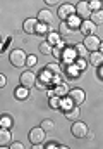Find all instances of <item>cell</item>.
Returning a JSON list of instances; mask_svg holds the SVG:
<instances>
[{
  "label": "cell",
  "instance_id": "19",
  "mask_svg": "<svg viewBox=\"0 0 103 149\" xmlns=\"http://www.w3.org/2000/svg\"><path fill=\"white\" fill-rule=\"evenodd\" d=\"M74 52H76V56H79V57H88V56H89V50L84 47V43H77V45L74 47Z\"/></svg>",
  "mask_w": 103,
  "mask_h": 149
},
{
  "label": "cell",
  "instance_id": "3",
  "mask_svg": "<svg viewBox=\"0 0 103 149\" xmlns=\"http://www.w3.org/2000/svg\"><path fill=\"white\" fill-rule=\"evenodd\" d=\"M45 130L41 128V127H34L29 130V141H31V144H33L34 148H41V144L45 142Z\"/></svg>",
  "mask_w": 103,
  "mask_h": 149
},
{
  "label": "cell",
  "instance_id": "13",
  "mask_svg": "<svg viewBox=\"0 0 103 149\" xmlns=\"http://www.w3.org/2000/svg\"><path fill=\"white\" fill-rule=\"evenodd\" d=\"M88 59H89V64H93V66H102V64H103V54L100 52V50L89 52Z\"/></svg>",
  "mask_w": 103,
  "mask_h": 149
},
{
  "label": "cell",
  "instance_id": "26",
  "mask_svg": "<svg viewBox=\"0 0 103 149\" xmlns=\"http://www.w3.org/2000/svg\"><path fill=\"white\" fill-rule=\"evenodd\" d=\"M60 99H62V97H59V95H52V97H50V101H48V104H50V108H55V109H60Z\"/></svg>",
  "mask_w": 103,
  "mask_h": 149
},
{
  "label": "cell",
  "instance_id": "8",
  "mask_svg": "<svg viewBox=\"0 0 103 149\" xmlns=\"http://www.w3.org/2000/svg\"><path fill=\"white\" fill-rule=\"evenodd\" d=\"M19 81H21V85L23 87H28V88H31L36 85V74L33 71H24V73L19 76Z\"/></svg>",
  "mask_w": 103,
  "mask_h": 149
},
{
  "label": "cell",
  "instance_id": "16",
  "mask_svg": "<svg viewBox=\"0 0 103 149\" xmlns=\"http://www.w3.org/2000/svg\"><path fill=\"white\" fill-rule=\"evenodd\" d=\"M14 95L19 99V101H26V99H29V88L28 87H19V88H16V92H14Z\"/></svg>",
  "mask_w": 103,
  "mask_h": 149
},
{
  "label": "cell",
  "instance_id": "9",
  "mask_svg": "<svg viewBox=\"0 0 103 149\" xmlns=\"http://www.w3.org/2000/svg\"><path fill=\"white\" fill-rule=\"evenodd\" d=\"M79 31L86 37V35H95L96 31V24L91 21V19H83L81 21V26H79Z\"/></svg>",
  "mask_w": 103,
  "mask_h": 149
},
{
  "label": "cell",
  "instance_id": "37",
  "mask_svg": "<svg viewBox=\"0 0 103 149\" xmlns=\"http://www.w3.org/2000/svg\"><path fill=\"white\" fill-rule=\"evenodd\" d=\"M100 78H102V80H103V64H102V66H100Z\"/></svg>",
  "mask_w": 103,
  "mask_h": 149
},
{
  "label": "cell",
  "instance_id": "11",
  "mask_svg": "<svg viewBox=\"0 0 103 149\" xmlns=\"http://www.w3.org/2000/svg\"><path fill=\"white\" fill-rule=\"evenodd\" d=\"M36 24H38V19L36 17H28L23 23V28H24V31L28 35H33V33H36Z\"/></svg>",
  "mask_w": 103,
  "mask_h": 149
},
{
  "label": "cell",
  "instance_id": "17",
  "mask_svg": "<svg viewBox=\"0 0 103 149\" xmlns=\"http://www.w3.org/2000/svg\"><path fill=\"white\" fill-rule=\"evenodd\" d=\"M55 95H59V97H65L69 94V87L65 81H60V83H57V87H55Z\"/></svg>",
  "mask_w": 103,
  "mask_h": 149
},
{
  "label": "cell",
  "instance_id": "5",
  "mask_svg": "<svg viewBox=\"0 0 103 149\" xmlns=\"http://www.w3.org/2000/svg\"><path fill=\"white\" fill-rule=\"evenodd\" d=\"M83 43H84V47H86L89 52H95V50H98V49H100V43H102V40L96 37V35H86Z\"/></svg>",
  "mask_w": 103,
  "mask_h": 149
},
{
  "label": "cell",
  "instance_id": "35",
  "mask_svg": "<svg viewBox=\"0 0 103 149\" xmlns=\"http://www.w3.org/2000/svg\"><path fill=\"white\" fill-rule=\"evenodd\" d=\"M59 2H60V0H45V3H46V5H57Z\"/></svg>",
  "mask_w": 103,
  "mask_h": 149
},
{
  "label": "cell",
  "instance_id": "30",
  "mask_svg": "<svg viewBox=\"0 0 103 149\" xmlns=\"http://www.w3.org/2000/svg\"><path fill=\"white\" fill-rule=\"evenodd\" d=\"M76 66H77V70L84 71V70H86V66H88V63L84 61V57H79V59L76 61Z\"/></svg>",
  "mask_w": 103,
  "mask_h": 149
},
{
  "label": "cell",
  "instance_id": "27",
  "mask_svg": "<svg viewBox=\"0 0 103 149\" xmlns=\"http://www.w3.org/2000/svg\"><path fill=\"white\" fill-rule=\"evenodd\" d=\"M74 104H72V101L69 99V97H65V99H60V109H64V111H67V109H70Z\"/></svg>",
  "mask_w": 103,
  "mask_h": 149
},
{
  "label": "cell",
  "instance_id": "14",
  "mask_svg": "<svg viewBox=\"0 0 103 149\" xmlns=\"http://www.w3.org/2000/svg\"><path fill=\"white\" fill-rule=\"evenodd\" d=\"M76 33V30H72L70 26H69L67 21H62L60 23V26H59V35L60 37H70V35H74Z\"/></svg>",
  "mask_w": 103,
  "mask_h": 149
},
{
  "label": "cell",
  "instance_id": "34",
  "mask_svg": "<svg viewBox=\"0 0 103 149\" xmlns=\"http://www.w3.org/2000/svg\"><path fill=\"white\" fill-rule=\"evenodd\" d=\"M5 85H7V78H5V74L0 73V88H2V87H5Z\"/></svg>",
  "mask_w": 103,
  "mask_h": 149
},
{
  "label": "cell",
  "instance_id": "36",
  "mask_svg": "<svg viewBox=\"0 0 103 149\" xmlns=\"http://www.w3.org/2000/svg\"><path fill=\"white\" fill-rule=\"evenodd\" d=\"M86 137H89V139H95V134H93V132H88V135H86Z\"/></svg>",
  "mask_w": 103,
  "mask_h": 149
},
{
  "label": "cell",
  "instance_id": "33",
  "mask_svg": "<svg viewBox=\"0 0 103 149\" xmlns=\"http://www.w3.org/2000/svg\"><path fill=\"white\" fill-rule=\"evenodd\" d=\"M23 148H24V146H23L21 142H14V141L10 142V149H23Z\"/></svg>",
  "mask_w": 103,
  "mask_h": 149
},
{
  "label": "cell",
  "instance_id": "38",
  "mask_svg": "<svg viewBox=\"0 0 103 149\" xmlns=\"http://www.w3.org/2000/svg\"><path fill=\"white\" fill-rule=\"evenodd\" d=\"M98 50H100V52H102V54H103V42H102V43H100V49H98Z\"/></svg>",
  "mask_w": 103,
  "mask_h": 149
},
{
  "label": "cell",
  "instance_id": "32",
  "mask_svg": "<svg viewBox=\"0 0 103 149\" xmlns=\"http://www.w3.org/2000/svg\"><path fill=\"white\" fill-rule=\"evenodd\" d=\"M45 148H46V149H52V148H65V146L57 144V142H53V141H52V142H46V144H45Z\"/></svg>",
  "mask_w": 103,
  "mask_h": 149
},
{
  "label": "cell",
  "instance_id": "7",
  "mask_svg": "<svg viewBox=\"0 0 103 149\" xmlns=\"http://www.w3.org/2000/svg\"><path fill=\"white\" fill-rule=\"evenodd\" d=\"M91 9H89V2H79L77 5H76V14L81 17V19H89V16H91Z\"/></svg>",
  "mask_w": 103,
  "mask_h": 149
},
{
  "label": "cell",
  "instance_id": "28",
  "mask_svg": "<svg viewBox=\"0 0 103 149\" xmlns=\"http://www.w3.org/2000/svg\"><path fill=\"white\" fill-rule=\"evenodd\" d=\"M89 9L91 10H100V9H103V2L102 0H91L89 2Z\"/></svg>",
  "mask_w": 103,
  "mask_h": 149
},
{
  "label": "cell",
  "instance_id": "18",
  "mask_svg": "<svg viewBox=\"0 0 103 149\" xmlns=\"http://www.w3.org/2000/svg\"><path fill=\"white\" fill-rule=\"evenodd\" d=\"M89 19L98 26V24H103V9H100V10H93L91 12V16H89Z\"/></svg>",
  "mask_w": 103,
  "mask_h": 149
},
{
  "label": "cell",
  "instance_id": "21",
  "mask_svg": "<svg viewBox=\"0 0 103 149\" xmlns=\"http://www.w3.org/2000/svg\"><path fill=\"white\" fill-rule=\"evenodd\" d=\"M46 42L53 47V45H57V43L60 42V35H59V33H53V31H48V33H46Z\"/></svg>",
  "mask_w": 103,
  "mask_h": 149
},
{
  "label": "cell",
  "instance_id": "10",
  "mask_svg": "<svg viewBox=\"0 0 103 149\" xmlns=\"http://www.w3.org/2000/svg\"><path fill=\"white\" fill-rule=\"evenodd\" d=\"M10 142H12V132H10V128L0 127V148H9Z\"/></svg>",
  "mask_w": 103,
  "mask_h": 149
},
{
  "label": "cell",
  "instance_id": "25",
  "mask_svg": "<svg viewBox=\"0 0 103 149\" xmlns=\"http://www.w3.org/2000/svg\"><path fill=\"white\" fill-rule=\"evenodd\" d=\"M46 73L50 74H62V70L59 64H46Z\"/></svg>",
  "mask_w": 103,
  "mask_h": 149
},
{
  "label": "cell",
  "instance_id": "12",
  "mask_svg": "<svg viewBox=\"0 0 103 149\" xmlns=\"http://www.w3.org/2000/svg\"><path fill=\"white\" fill-rule=\"evenodd\" d=\"M36 19H38V23H45V24H52V23H53V16H52V12H50L48 9L40 10Z\"/></svg>",
  "mask_w": 103,
  "mask_h": 149
},
{
  "label": "cell",
  "instance_id": "1",
  "mask_svg": "<svg viewBox=\"0 0 103 149\" xmlns=\"http://www.w3.org/2000/svg\"><path fill=\"white\" fill-rule=\"evenodd\" d=\"M26 59H28V54L23 50V49H14L10 54H9V61L14 68H24L26 64Z\"/></svg>",
  "mask_w": 103,
  "mask_h": 149
},
{
  "label": "cell",
  "instance_id": "22",
  "mask_svg": "<svg viewBox=\"0 0 103 149\" xmlns=\"http://www.w3.org/2000/svg\"><path fill=\"white\" fill-rule=\"evenodd\" d=\"M12 116H9V114H3V116H0V127H3V128H12Z\"/></svg>",
  "mask_w": 103,
  "mask_h": 149
},
{
  "label": "cell",
  "instance_id": "6",
  "mask_svg": "<svg viewBox=\"0 0 103 149\" xmlns=\"http://www.w3.org/2000/svg\"><path fill=\"white\" fill-rule=\"evenodd\" d=\"M57 14H59V17H60L62 21H67L72 14H76V5H72V3H64V5L59 7V12H57Z\"/></svg>",
  "mask_w": 103,
  "mask_h": 149
},
{
  "label": "cell",
  "instance_id": "20",
  "mask_svg": "<svg viewBox=\"0 0 103 149\" xmlns=\"http://www.w3.org/2000/svg\"><path fill=\"white\" fill-rule=\"evenodd\" d=\"M81 21H83V19H81V17H79L77 14H72V16H70V17L67 19L69 26H70L72 30H77V28L81 26Z\"/></svg>",
  "mask_w": 103,
  "mask_h": 149
},
{
  "label": "cell",
  "instance_id": "15",
  "mask_svg": "<svg viewBox=\"0 0 103 149\" xmlns=\"http://www.w3.org/2000/svg\"><path fill=\"white\" fill-rule=\"evenodd\" d=\"M65 113V118L70 120V121H76V120H79V116H81V111H79V106H72L70 109H67Z\"/></svg>",
  "mask_w": 103,
  "mask_h": 149
},
{
  "label": "cell",
  "instance_id": "24",
  "mask_svg": "<svg viewBox=\"0 0 103 149\" xmlns=\"http://www.w3.org/2000/svg\"><path fill=\"white\" fill-rule=\"evenodd\" d=\"M50 24H45V23H38L36 24V33L38 35H46L48 31H50V28H48Z\"/></svg>",
  "mask_w": 103,
  "mask_h": 149
},
{
  "label": "cell",
  "instance_id": "23",
  "mask_svg": "<svg viewBox=\"0 0 103 149\" xmlns=\"http://www.w3.org/2000/svg\"><path fill=\"white\" fill-rule=\"evenodd\" d=\"M52 49H53V47H52L46 40L40 43V52H41V54H45V56H52Z\"/></svg>",
  "mask_w": 103,
  "mask_h": 149
},
{
  "label": "cell",
  "instance_id": "4",
  "mask_svg": "<svg viewBox=\"0 0 103 149\" xmlns=\"http://www.w3.org/2000/svg\"><path fill=\"white\" fill-rule=\"evenodd\" d=\"M67 97L72 101L74 106H81V104L86 101V94H84L83 88H72V90H69Z\"/></svg>",
  "mask_w": 103,
  "mask_h": 149
},
{
  "label": "cell",
  "instance_id": "31",
  "mask_svg": "<svg viewBox=\"0 0 103 149\" xmlns=\"http://www.w3.org/2000/svg\"><path fill=\"white\" fill-rule=\"evenodd\" d=\"M36 64V56H28V59H26V66H34Z\"/></svg>",
  "mask_w": 103,
  "mask_h": 149
},
{
  "label": "cell",
  "instance_id": "29",
  "mask_svg": "<svg viewBox=\"0 0 103 149\" xmlns=\"http://www.w3.org/2000/svg\"><path fill=\"white\" fill-rule=\"evenodd\" d=\"M40 127H41L45 132H46V130H52V128H53V121L46 118V120H43V121H41V125H40Z\"/></svg>",
  "mask_w": 103,
  "mask_h": 149
},
{
  "label": "cell",
  "instance_id": "2",
  "mask_svg": "<svg viewBox=\"0 0 103 149\" xmlns=\"http://www.w3.org/2000/svg\"><path fill=\"white\" fill-rule=\"evenodd\" d=\"M70 132H72V135H74L76 139H84V137L88 135V132H89V127H88L84 121H81V120H76V121H72Z\"/></svg>",
  "mask_w": 103,
  "mask_h": 149
}]
</instances>
